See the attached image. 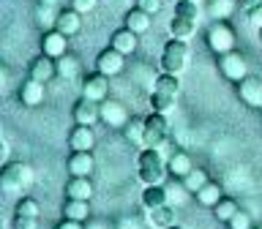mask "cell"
I'll list each match as a JSON object with an SVG mask.
<instances>
[{"label": "cell", "mask_w": 262, "mask_h": 229, "mask_svg": "<svg viewBox=\"0 0 262 229\" xmlns=\"http://www.w3.org/2000/svg\"><path fill=\"white\" fill-rule=\"evenodd\" d=\"M101 120V101H90V98H82L74 106V123L77 126H93V123Z\"/></svg>", "instance_id": "cell-11"}, {"label": "cell", "mask_w": 262, "mask_h": 229, "mask_svg": "<svg viewBox=\"0 0 262 229\" xmlns=\"http://www.w3.org/2000/svg\"><path fill=\"white\" fill-rule=\"evenodd\" d=\"M196 3H200V0H196Z\"/></svg>", "instance_id": "cell-49"}, {"label": "cell", "mask_w": 262, "mask_h": 229, "mask_svg": "<svg viewBox=\"0 0 262 229\" xmlns=\"http://www.w3.org/2000/svg\"><path fill=\"white\" fill-rule=\"evenodd\" d=\"M66 196L69 199H85L90 202V196H93V183H90V177H74L66 183Z\"/></svg>", "instance_id": "cell-18"}, {"label": "cell", "mask_w": 262, "mask_h": 229, "mask_svg": "<svg viewBox=\"0 0 262 229\" xmlns=\"http://www.w3.org/2000/svg\"><path fill=\"white\" fill-rule=\"evenodd\" d=\"M110 47H115V49H118V52H123V55H131V52L137 49V33H134V30H128L126 25H123L120 30H115V33H112Z\"/></svg>", "instance_id": "cell-20"}, {"label": "cell", "mask_w": 262, "mask_h": 229, "mask_svg": "<svg viewBox=\"0 0 262 229\" xmlns=\"http://www.w3.org/2000/svg\"><path fill=\"white\" fill-rule=\"evenodd\" d=\"M172 106H175V96L159 93V90H153V93H150V109L153 112H164V114H167Z\"/></svg>", "instance_id": "cell-34"}, {"label": "cell", "mask_w": 262, "mask_h": 229, "mask_svg": "<svg viewBox=\"0 0 262 229\" xmlns=\"http://www.w3.org/2000/svg\"><path fill=\"white\" fill-rule=\"evenodd\" d=\"M237 96H241V101H246L249 106L254 109H259L262 106V77H243L237 82Z\"/></svg>", "instance_id": "cell-8"}, {"label": "cell", "mask_w": 262, "mask_h": 229, "mask_svg": "<svg viewBox=\"0 0 262 229\" xmlns=\"http://www.w3.org/2000/svg\"><path fill=\"white\" fill-rule=\"evenodd\" d=\"M38 3H41V6H52V8H60V3H63V0H38Z\"/></svg>", "instance_id": "cell-46"}, {"label": "cell", "mask_w": 262, "mask_h": 229, "mask_svg": "<svg viewBox=\"0 0 262 229\" xmlns=\"http://www.w3.org/2000/svg\"><path fill=\"white\" fill-rule=\"evenodd\" d=\"M66 167H69V172L74 177H90V175H93V169H96V158H93V153H90V150H71Z\"/></svg>", "instance_id": "cell-9"}, {"label": "cell", "mask_w": 262, "mask_h": 229, "mask_svg": "<svg viewBox=\"0 0 262 229\" xmlns=\"http://www.w3.org/2000/svg\"><path fill=\"white\" fill-rule=\"evenodd\" d=\"M71 6L77 8L79 14H88V11H93V8L98 6V0H71Z\"/></svg>", "instance_id": "cell-42"}, {"label": "cell", "mask_w": 262, "mask_h": 229, "mask_svg": "<svg viewBox=\"0 0 262 229\" xmlns=\"http://www.w3.org/2000/svg\"><path fill=\"white\" fill-rule=\"evenodd\" d=\"M208 47L213 49L216 55H227L235 49V30L229 28L224 19L213 22L210 30H208Z\"/></svg>", "instance_id": "cell-4"}, {"label": "cell", "mask_w": 262, "mask_h": 229, "mask_svg": "<svg viewBox=\"0 0 262 229\" xmlns=\"http://www.w3.org/2000/svg\"><path fill=\"white\" fill-rule=\"evenodd\" d=\"M55 28L60 30V33H66V36H77V33L82 30V14H79L74 6H69V8H60V14H57Z\"/></svg>", "instance_id": "cell-14"}, {"label": "cell", "mask_w": 262, "mask_h": 229, "mask_svg": "<svg viewBox=\"0 0 262 229\" xmlns=\"http://www.w3.org/2000/svg\"><path fill=\"white\" fill-rule=\"evenodd\" d=\"M126 68V55L118 52L115 47H106L101 55L96 57V71H101L104 77H118Z\"/></svg>", "instance_id": "cell-6"}, {"label": "cell", "mask_w": 262, "mask_h": 229, "mask_svg": "<svg viewBox=\"0 0 262 229\" xmlns=\"http://www.w3.org/2000/svg\"><path fill=\"white\" fill-rule=\"evenodd\" d=\"M33 180H36V169L25 161H16V164H6L3 175H0V186H3L6 194H14V191H22V188H30Z\"/></svg>", "instance_id": "cell-1"}, {"label": "cell", "mask_w": 262, "mask_h": 229, "mask_svg": "<svg viewBox=\"0 0 262 229\" xmlns=\"http://www.w3.org/2000/svg\"><path fill=\"white\" fill-rule=\"evenodd\" d=\"M259 41H262V28H259Z\"/></svg>", "instance_id": "cell-48"}, {"label": "cell", "mask_w": 262, "mask_h": 229, "mask_svg": "<svg viewBox=\"0 0 262 229\" xmlns=\"http://www.w3.org/2000/svg\"><path fill=\"white\" fill-rule=\"evenodd\" d=\"M175 14L186 16V19L200 22V3H196V0H178V3H175Z\"/></svg>", "instance_id": "cell-35"}, {"label": "cell", "mask_w": 262, "mask_h": 229, "mask_svg": "<svg viewBox=\"0 0 262 229\" xmlns=\"http://www.w3.org/2000/svg\"><path fill=\"white\" fill-rule=\"evenodd\" d=\"M150 16L153 14H147L139 6H134V8H128V11H126V22H123V25H126L128 30H134L137 36H142V33L150 30Z\"/></svg>", "instance_id": "cell-16"}, {"label": "cell", "mask_w": 262, "mask_h": 229, "mask_svg": "<svg viewBox=\"0 0 262 229\" xmlns=\"http://www.w3.org/2000/svg\"><path fill=\"white\" fill-rule=\"evenodd\" d=\"M235 3L237 0H208L205 8H208V14L219 22V19H227V16L235 11Z\"/></svg>", "instance_id": "cell-30"}, {"label": "cell", "mask_w": 262, "mask_h": 229, "mask_svg": "<svg viewBox=\"0 0 262 229\" xmlns=\"http://www.w3.org/2000/svg\"><path fill=\"white\" fill-rule=\"evenodd\" d=\"M249 22H251L257 30L262 28V3H259V6H254L251 11H249Z\"/></svg>", "instance_id": "cell-43"}, {"label": "cell", "mask_w": 262, "mask_h": 229, "mask_svg": "<svg viewBox=\"0 0 262 229\" xmlns=\"http://www.w3.org/2000/svg\"><path fill=\"white\" fill-rule=\"evenodd\" d=\"M14 229H38V218H33V216H16L14 218Z\"/></svg>", "instance_id": "cell-40"}, {"label": "cell", "mask_w": 262, "mask_h": 229, "mask_svg": "<svg viewBox=\"0 0 262 229\" xmlns=\"http://www.w3.org/2000/svg\"><path fill=\"white\" fill-rule=\"evenodd\" d=\"M237 210H241V208H237V202L229 199V196H221V199L213 204V216H216L219 221H224V224H229V221H232V216H235Z\"/></svg>", "instance_id": "cell-29"}, {"label": "cell", "mask_w": 262, "mask_h": 229, "mask_svg": "<svg viewBox=\"0 0 262 229\" xmlns=\"http://www.w3.org/2000/svg\"><path fill=\"white\" fill-rule=\"evenodd\" d=\"M57 74H60L63 79H77L79 77V71H82V65H79V60L74 55H69L66 52L63 57H57Z\"/></svg>", "instance_id": "cell-26"}, {"label": "cell", "mask_w": 262, "mask_h": 229, "mask_svg": "<svg viewBox=\"0 0 262 229\" xmlns=\"http://www.w3.org/2000/svg\"><path fill=\"white\" fill-rule=\"evenodd\" d=\"M38 213H41V204L36 196H22L19 202H16V216H33V218H38Z\"/></svg>", "instance_id": "cell-36"}, {"label": "cell", "mask_w": 262, "mask_h": 229, "mask_svg": "<svg viewBox=\"0 0 262 229\" xmlns=\"http://www.w3.org/2000/svg\"><path fill=\"white\" fill-rule=\"evenodd\" d=\"M55 229H85L82 226V221H74V218H63L60 224H57Z\"/></svg>", "instance_id": "cell-44"}, {"label": "cell", "mask_w": 262, "mask_h": 229, "mask_svg": "<svg viewBox=\"0 0 262 229\" xmlns=\"http://www.w3.org/2000/svg\"><path fill=\"white\" fill-rule=\"evenodd\" d=\"M142 204L147 210L161 208V204H169L167 202V188H164V186H147L142 191Z\"/></svg>", "instance_id": "cell-24"}, {"label": "cell", "mask_w": 262, "mask_h": 229, "mask_svg": "<svg viewBox=\"0 0 262 229\" xmlns=\"http://www.w3.org/2000/svg\"><path fill=\"white\" fill-rule=\"evenodd\" d=\"M57 8H52V6H41L38 3V8H36V22L41 25L44 30H52L55 28V22H57Z\"/></svg>", "instance_id": "cell-32"}, {"label": "cell", "mask_w": 262, "mask_h": 229, "mask_svg": "<svg viewBox=\"0 0 262 229\" xmlns=\"http://www.w3.org/2000/svg\"><path fill=\"white\" fill-rule=\"evenodd\" d=\"M219 199H221V186H219V183H210V180L200 188V191H196V202H200V204H208V208H213Z\"/></svg>", "instance_id": "cell-31"}, {"label": "cell", "mask_w": 262, "mask_h": 229, "mask_svg": "<svg viewBox=\"0 0 262 229\" xmlns=\"http://www.w3.org/2000/svg\"><path fill=\"white\" fill-rule=\"evenodd\" d=\"M69 145H71V150H93V145H96L93 126H74L69 134Z\"/></svg>", "instance_id": "cell-15"}, {"label": "cell", "mask_w": 262, "mask_h": 229, "mask_svg": "<svg viewBox=\"0 0 262 229\" xmlns=\"http://www.w3.org/2000/svg\"><path fill=\"white\" fill-rule=\"evenodd\" d=\"M164 175H167V167H139V180L145 186H161Z\"/></svg>", "instance_id": "cell-33"}, {"label": "cell", "mask_w": 262, "mask_h": 229, "mask_svg": "<svg viewBox=\"0 0 262 229\" xmlns=\"http://www.w3.org/2000/svg\"><path fill=\"white\" fill-rule=\"evenodd\" d=\"M19 101H22L25 106H38L41 101H44V82H36V79L22 82V87H19Z\"/></svg>", "instance_id": "cell-17"}, {"label": "cell", "mask_w": 262, "mask_h": 229, "mask_svg": "<svg viewBox=\"0 0 262 229\" xmlns=\"http://www.w3.org/2000/svg\"><path fill=\"white\" fill-rule=\"evenodd\" d=\"M153 90H159V93H167V96H178L180 93V79H178V74H169V71H164L156 77V87Z\"/></svg>", "instance_id": "cell-28"}, {"label": "cell", "mask_w": 262, "mask_h": 229, "mask_svg": "<svg viewBox=\"0 0 262 229\" xmlns=\"http://www.w3.org/2000/svg\"><path fill=\"white\" fill-rule=\"evenodd\" d=\"M137 6L147 14H159L161 11V0H137Z\"/></svg>", "instance_id": "cell-41"}, {"label": "cell", "mask_w": 262, "mask_h": 229, "mask_svg": "<svg viewBox=\"0 0 262 229\" xmlns=\"http://www.w3.org/2000/svg\"><path fill=\"white\" fill-rule=\"evenodd\" d=\"M229 229H251V216L243 210H237L232 216V221H229Z\"/></svg>", "instance_id": "cell-39"}, {"label": "cell", "mask_w": 262, "mask_h": 229, "mask_svg": "<svg viewBox=\"0 0 262 229\" xmlns=\"http://www.w3.org/2000/svg\"><path fill=\"white\" fill-rule=\"evenodd\" d=\"M219 68L232 82H241L243 77H249V63H246V57L241 52H235V49L227 55H219Z\"/></svg>", "instance_id": "cell-5"}, {"label": "cell", "mask_w": 262, "mask_h": 229, "mask_svg": "<svg viewBox=\"0 0 262 229\" xmlns=\"http://www.w3.org/2000/svg\"><path fill=\"white\" fill-rule=\"evenodd\" d=\"M167 134H169V123H167V114L164 112H153L145 118V147H164L167 142Z\"/></svg>", "instance_id": "cell-3"}, {"label": "cell", "mask_w": 262, "mask_h": 229, "mask_svg": "<svg viewBox=\"0 0 262 229\" xmlns=\"http://www.w3.org/2000/svg\"><path fill=\"white\" fill-rule=\"evenodd\" d=\"M106 93H110V77H104L101 71H93L82 79V98H90V101H104Z\"/></svg>", "instance_id": "cell-7"}, {"label": "cell", "mask_w": 262, "mask_h": 229, "mask_svg": "<svg viewBox=\"0 0 262 229\" xmlns=\"http://www.w3.org/2000/svg\"><path fill=\"white\" fill-rule=\"evenodd\" d=\"M137 161H139V167H164V158H161L159 147H145Z\"/></svg>", "instance_id": "cell-38"}, {"label": "cell", "mask_w": 262, "mask_h": 229, "mask_svg": "<svg viewBox=\"0 0 262 229\" xmlns=\"http://www.w3.org/2000/svg\"><path fill=\"white\" fill-rule=\"evenodd\" d=\"M164 188H167V202L172 204V208H180V204H186V202H188V194H191V191H188V188L183 186V180L178 183V177L172 180V183H167Z\"/></svg>", "instance_id": "cell-25"}, {"label": "cell", "mask_w": 262, "mask_h": 229, "mask_svg": "<svg viewBox=\"0 0 262 229\" xmlns=\"http://www.w3.org/2000/svg\"><path fill=\"white\" fill-rule=\"evenodd\" d=\"M101 120L110 128H123L128 123V109L120 101H106V98H104V101H101Z\"/></svg>", "instance_id": "cell-13"}, {"label": "cell", "mask_w": 262, "mask_h": 229, "mask_svg": "<svg viewBox=\"0 0 262 229\" xmlns=\"http://www.w3.org/2000/svg\"><path fill=\"white\" fill-rule=\"evenodd\" d=\"M167 229H186V226H180V224H169Z\"/></svg>", "instance_id": "cell-47"}, {"label": "cell", "mask_w": 262, "mask_h": 229, "mask_svg": "<svg viewBox=\"0 0 262 229\" xmlns=\"http://www.w3.org/2000/svg\"><path fill=\"white\" fill-rule=\"evenodd\" d=\"M196 25L200 22H194V19H186V16H172L169 19V33H172V38H180V41H188L196 33Z\"/></svg>", "instance_id": "cell-21"}, {"label": "cell", "mask_w": 262, "mask_h": 229, "mask_svg": "<svg viewBox=\"0 0 262 229\" xmlns=\"http://www.w3.org/2000/svg\"><path fill=\"white\" fill-rule=\"evenodd\" d=\"M147 221H150L156 229H167L169 224H175V208H172V204H161V208L147 210Z\"/></svg>", "instance_id": "cell-22"}, {"label": "cell", "mask_w": 262, "mask_h": 229, "mask_svg": "<svg viewBox=\"0 0 262 229\" xmlns=\"http://www.w3.org/2000/svg\"><path fill=\"white\" fill-rule=\"evenodd\" d=\"M167 169H169V175L172 177H178V180H183L188 172L194 169V164H191V155H188L186 150H175L169 155V164H167Z\"/></svg>", "instance_id": "cell-19"}, {"label": "cell", "mask_w": 262, "mask_h": 229, "mask_svg": "<svg viewBox=\"0 0 262 229\" xmlns=\"http://www.w3.org/2000/svg\"><path fill=\"white\" fill-rule=\"evenodd\" d=\"M120 131L131 145H145V118H128V123Z\"/></svg>", "instance_id": "cell-23"}, {"label": "cell", "mask_w": 262, "mask_h": 229, "mask_svg": "<svg viewBox=\"0 0 262 229\" xmlns=\"http://www.w3.org/2000/svg\"><path fill=\"white\" fill-rule=\"evenodd\" d=\"M205 183H208V175H205V169H196V167H194V169L183 177V186H186L191 194H196Z\"/></svg>", "instance_id": "cell-37"}, {"label": "cell", "mask_w": 262, "mask_h": 229, "mask_svg": "<svg viewBox=\"0 0 262 229\" xmlns=\"http://www.w3.org/2000/svg\"><path fill=\"white\" fill-rule=\"evenodd\" d=\"M66 44H69V36L60 33L57 28L44 30V36H41V52L49 55V57H55V60L66 55Z\"/></svg>", "instance_id": "cell-10"}, {"label": "cell", "mask_w": 262, "mask_h": 229, "mask_svg": "<svg viewBox=\"0 0 262 229\" xmlns=\"http://www.w3.org/2000/svg\"><path fill=\"white\" fill-rule=\"evenodd\" d=\"M57 74V63H55V57H49L41 52V57H36V60L30 63V68H28V79H36V82H47L52 79Z\"/></svg>", "instance_id": "cell-12"}, {"label": "cell", "mask_w": 262, "mask_h": 229, "mask_svg": "<svg viewBox=\"0 0 262 229\" xmlns=\"http://www.w3.org/2000/svg\"><path fill=\"white\" fill-rule=\"evenodd\" d=\"M237 3H241V8H243L246 14H249L254 6H259V3H262V0H237Z\"/></svg>", "instance_id": "cell-45"}, {"label": "cell", "mask_w": 262, "mask_h": 229, "mask_svg": "<svg viewBox=\"0 0 262 229\" xmlns=\"http://www.w3.org/2000/svg\"><path fill=\"white\" fill-rule=\"evenodd\" d=\"M188 57H191L188 41L169 38L167 44H164V52H161V68L180 77V71H186V65H188Z\"/></svg>", "instance_id": "cell-2"}, {"label": "cell", "mask_w": 262, "mask_h": 229, "mask_svg": "<svg viewBox=\"0 0 262 229\" xmlns=\"http://www.w3.org/2000/svg\"><path fill=\"white\" fill-rule=\"evenodd\" d=\"M259 229H262V226H259Z\"/></svg>", "instance_id": "cell-50"}, {"label": "cell", "mask_w": 262, "mask_h": 229, "mask_svg": "<svg viewBox=\"0 0 262 229\" xmlns=\"http://www.w3.org/2000/svg\"><path fill=\"white\" fill-rule=\"evenodd\" d=\"M90 216V208L85 199H66L63 204V218H74V221H85Z\"/></svg>", "instance_id": "cell-27"}]
</instances>
